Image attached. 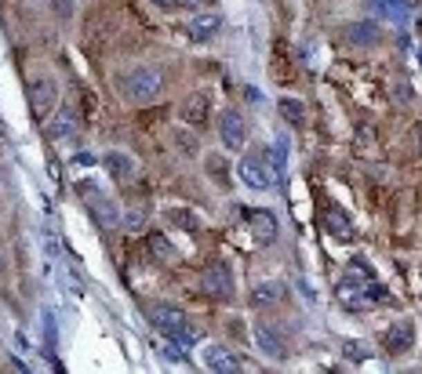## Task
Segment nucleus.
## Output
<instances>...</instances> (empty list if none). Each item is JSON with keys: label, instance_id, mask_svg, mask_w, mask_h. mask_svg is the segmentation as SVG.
<instances>
[{"label": "nucleus", "instance_id": "obj_7", "mask_svg": "<svg viewBox=\"0 0 422 374\" xmlns=\"http://www.w3.org/2000/svg\"><path fill=\"white\" fill-rule=\"evenodd\" d=\"M342 40L349 48H375L378 40H383V30L371 22V19H360V22H354V26H346L342 30Z\"/></svg>", "mask_w": 422, "mask_h": 374}, {"label": "nucleus", "instance_id": "obj_28", "mask_svg": "<svg viewBox=\"0 0 422 374\" xmlns=\"http://www.w3.org/2000/svg\"><path fill=\"white\" fill-rule=\"evenodd\" d=\"M172 222H175V225H186V229H196L193 214H186V211H172Z\"/></svg>", "mask_w": 422, "mask_h": 374}, {"label": "nucleus", "instance_id": "obj_12", "mask_svg": "<svg viewBox=\"0 0 422 374\" xmlns=\"http://www.w3.org/2000/svg\"><path fill=\"white\" fill-rule=\"evenodd\" d=\"M102 167L113 175L117 182H131L135 178V171H138V164H135V156H128V153H120V149H109L106 156H102Z\"/></svg>", "mask_w": 422, "mask_h": 374}, {"label": "nucleus", "instance_id": "obj_34", "mask_svg": "<svg viewBox=\"0 0 422 374\" xmlns=\"http://www.w3.org/2000/svg\"><path fill=\"white\" fill-rule=\"evenodd\" d=\"M0 272H4V251H0Z\"/></svg>", "mask_w": 422, "mask_h": 374}, {"label": "nucleus", "instance_id": "obj_32", "mask_svg": "<svg viewBox=\"0 0 422 374\" xmlns=\"http://www.w3.org/2000/svg\"><path fill=\"white\" fill-rule=\"evenodd\" d=\"M153 4H157V8H164V11H175V8H182L178 0H153Z\"/></svg>", "mask_w": 422, "mask_h": 374}, {"label": "nucleus", "instance_id": "obj_15", "mask_svg": "<svg viewBox=\"0 0 422 374\" xmlns=\"http://www.w3.org/2000/svg\"><path fill=\"white\" fill-rule=\"evenodd\" d=\"M149 320H153V327H157L160 335H172V330L186 327V312L175 309V306H157V309L149 312Z\"/></svg>", "mask_w": 422, "mask_h": 374}, {"label": "nucleus", "instance_id": "obj_14", "mask_svg": "<svg viewBox=\"0 0 422 374\" xmlns=\"http://www.w3.org/2000/svg\"><path fill=\"white\" fill-rule=\"evenodd\" d=\"M178 117L186 120V124H193V127L208 124V117H211V102H208V95H190L186 102L178 106Z\"/></svg>", "mask_w": 422, "mask_h": 374}, {"label": "nucleus", "instance_id": "obj_4", "mask_svg": "<svg viewBox=\"0 0 422 374\" xmlns=\"http://www.w3.org/2000/svg\"><path fill=\"white\" fill-rule=\"evenodd\" d=\"M55 106H59V84H55L51 77H33L30 80V109L37 120H44L55 113Z\"/></svg>", "mask_w": 422, "mask_h": 374}, {"label": "nucleus", "instance_id": "obj_27", "mask_svg": "<svg viewBox=\"0 0 422 374\" xmlns=\"http://www.w3.org/2000/svg\"><path fill=\"white\" fill-rule=\"evenodd\" d=\"M149 243L157 247V254H160V258H167V254H172V243H167L160 233H153V236H149Z\"/></svg>", "mask_w": 422, "mask_h": 374}, {"label": "nucleus", "instance_id": "obj_18", "mask_svg": "<svg viewBox=\"0 0 422 374\" xmlns=\"http://www.w3.org/2000/svg\"><path fill=\"white\" fill-rule=\"evenodd\" d=\"M255 338H259V349L270 356V359H284V345H280L277 330H270V327H255Z\"/></svg>", "mask_w": 422, "mask_h": 374}, {"label": "nucleus", "instance_id": "obj_24", "mask_svg": "<svg viewBox=\"0 0 422 374\" xmlns=\"http://www.w3.org/2000/svg\"><path fill=\"white\" fill-rule=\"evenodd\" d=\"M204 167H208V175H215V182H222V185L230 182V167H226V160H222V156H208Z\"/></svg>", "mask_w": 422, "mask_h": 374}, {"label": "nucleus", "instance_id": "obj_6", "mask_svg": "<svg viewBox=\"0 0 422 374\" xmlns=\"http://www.w3.org/2000/svg\"><path fill=\"white\" fill-rule=\"evenodd\" d=\"M412 345H415V324L401 320V324L386 327V335H383V349H386L389 356H401V353L412 349Z\"/></svg>", "mask_w": 422, "mask_h": 374}, {"label": "nucleus", "instance_id": "obj_31", "mask_svg": "<svg viewBox=\"0 0 422 374\" xmlns=\"http://www.w3.org/2000/svg\"><path fill=\"white\" fill-rule=\"evenodd\" d=\"M346 356H357V359H364V356H368V349H360V345H346Z\"/></svg>", "mask_w": 422, "mask_h": 374}, {"label": "nucleus", "instance_id": "obj_10", "mask_svg": "<svg viewBox=\"0 0 422 374\" xmlns=\"http://www.w3.org/2000/svg\"><path fill=\"white\" fill-rule=\"evenodd\" d=\"M237 175H241V182H248L251 189H266V185L273 182V171L266 167L259 156H244V160L237 164Z\"/></svg>", "mask_w": 422, "mask_h": 374}, {"label": "nucleus", "instance_id": "obj_20", "mask_svg": "<svg viewBox=\"0 0 422 374\" xmlns=\"http://www.w3.org/2000/svg\"><path fill=\"white\" fill-rule=\"evenodd\" d=\"M266 160L273 164V178H280V175H284V171H288V142L280 138L273 149H266Z\"/></svg>", "mask_w": 422, "mask_h": 374}, {"label": "nucleus", "instance_id": "obj_21", "mask_svg": "<svg viewBox=\"0 0 422 374\" xmlns=\"http://www.w3.org/2000/svg\"><path fill=\"white\" fill-rule=\"evenodd\" d=\"M371 8L383 11V15H389V19H397V22H407V4L404 0H371Z\"/></svg>", "mask_w": 422, "mask_h": 374}, {"label": "nucleus", "instance_id": "obj_9", "mask_svg": "<svg viewBox=\"0 0 422 374\" xmlns=\"http://www.w3.org/2000/svg\"><path fill=\"white\" fill-rule=\"evenodd\" d=\"M219 135H222V146H226V149H241L244 142H248V131H244L241 113H233V109L222 113V120H219Z\"/></svg>", "mask_w": 422, "mask_h": 374}, {"label": "nucleus", "instance_id": "obj_33", "mask_svg": "<svg viewBox=\"0 0 422 374\" xmlns=\"http://www.w3.org/2000/svg\"><path fill=\"white\" fill-rule=\"evenodd\" d=\"M178 4H182V8H204L208 0H178Z\"/></svg>", "mask_w": 422, "mask_h": 374}, {"label": "nucleus", "instance_id": "obj_3", "mask_svg": "<svg viewBox=\"0 0 422 374\" xmlns=\"http://www.w3.org/2000/svg\"><path fill=\"white\" fill-rule=\"evenodd\" d=\"M80 196H84V204H88L91 218L102 225V229H117V225L124 222L120 207H117L109 196H102V189H98V185H80Z\"/></svg>", "mask_w": 422, "mask_h": 374}, {"label": "nucleus", "instance_id": "obj_16", "mask_svg": "<svg viewBox=\"0 0 422 374\" xmlns=\"http://www.w3.org/2000/svg\"><path fill=\"white\" fill-rule=\"evenodd\" d=\"M248 225H251V233H255L259 243H273L277 240V218L270 211H248Z\"/></svg>", "mask_w": 422, "mask_h": 374}, {"label": "nucleus", "instance_id": "obj_22", "mask_svg": "<svg viewBox=\"0 0 422 374\" xmlns=\"http://www.w3.org/2000/svg\"><path fill=\"white\" fill-rule=\"evenodd\" d=\"M324 225L331 229L335 236H342V240L354 236V225H349V222H346V214H339V211H328V214H324Z\"/></svg>", "mask_w": 422, "mask_h": 374}, {"label": "nucleus", "instance_id": "obj_23", "mask_svg": "<svg viewBox=\"0 0 422 374\" xmlns=\"http://www.w3.org/2000/svg\"><path fill=\"white\" fill-rule=\"evenodd\" d=\"M273 69H277V80H295L291 77V66H288V59H284V44H273Z\"/></svg>", "mask_w": 422, "mask_h": 374}, {"label": "nucleus", "instance_id": "obj_17", "mask_svg": "<svg viewBox=\"0 0 422 374\" xmlns=\"http://www.w3.org/2000/svg\"><path fill=\"white\" fill-rule=\"evenodd\" d=\"M219 26H222L219 15H196V19H190V37L193 40H211L219 33Z\"/></svg>", "mask_w": 422, "mask_h": 374}, {"label": "nucleus", "instance_id": "obj_11", "mask_svg": "<svg viewBox=\"0 0 422 374\" xmlns=\"http://www.w3.org/2000/svg\"><path fill=\"white\" fill-rule=\"evenodd\" d=\"M204 291L211 298H230L233 294V272H230V265H222V262L211 265L204 272Z\"/></svg>", "mask_w": 422, "mask_h": 374}, {"label": "nucleus", "instance_id": "obj_5", "mask_svg": "<svg viewBox=\"0 0 422 374\" xmlns=\"http://www.w3.org/2000/svg\"><path fill=\"white\" fill-rule=\"evenodd\" d=\"M77 127H80V120H77L73 106H59V109L51 113V120H48V127H44V135H48L51 142H62V138H73V135H77Z\"/></svg>", "mask_w": 422, "mask_h": 374}, {"label": "nucleus", "instance_id": "obj_8", "mask_svg": "<svg viewBox=\"0 0 422 374\" xmlns=\"http://www.w3.org/2000/svg\"><path fill=\"white\" fill-rule=\"evenodd\" d=\"M204 364H208V371H215V374H241L244 371L241 356H233L230 349H222V345H208Z\"/></svg>", "mask_w": 422, "mask_h": 374}, {"label": "nucleus", "instance_id": "obj_13", "mask_svg": "<svg viewBox=\"0 0 422 374\" xmlns=\"http://www.w3.org/2000/svg\"><path fill=\"white\" fill-rule=\"evenodd\" d=\"M280 298H284V287H280V280H259L255 287H251V294H248L251 309H270V306H277Z\"/></svg>", "mask_w": 422, "mask_h": 374}, {"label": "nucleus", "instance_id": "obj_2", "mask_svg": "<svg viewBox=\"0 0 422 374\" xmlns=\"http://www.w3.org/2000/svg\"><path fill=\"white\" fill-rule=\"evenodd\" d=\"M160 73L157 69H149V66H143V69H135V73H128L120 80V95L128 98V102H153V98L160 95Z\"/></svg>", "mask_w": 422, "mask_h": 374}, {"label": "nucleus", "instance_id": "obj_26", "mask_svg": "<svg viewBox=\"0 0 422 374\" xmlns=\"http://www.w3.org/2000/svg\"><path fill=\"white\" fill-rule=\"evenodd\" d=\"M120 225L128 229V233H143V229H146V218H143V214H124Z\"/></svg>", "mask_w": 422, "mask_h": 374}, {"label": "nucleus", "instance_id": "obj_30", "mask_svg": "<svg viewBox=\"0 0 422 374\" xmlns=\"http://www.w3.org/2000/svg\"><path fill=\"white\" fill-rule=\"evenodd\" d=\"M55 11H59V15H69V11H73V0H55Z\"/></svg>", "mask_w": 422, "mask_h": 374}, {"label": "nucleus", "instance_id": "obj_25", "mask_svg": "<svg viewBox=\"0 0 422 374\" xmlns=\"http://www.w3.org/2000/svg\"><path fill=\"white\" fill-rule=\"evenodd\" d=\"M172 345H178V349H190V345H196V330H190V327H178V330H172V335H164Z\"/></svg>", "mask_w": 422, "mask_h": 374}, {"label": "nucleus", "instance_id": "obj_1", "mask_svg": "<svg viewBox=\"0 0 422 374\" xmlns=\"http://www.w3.org/2000/svg\"><path fill=\"white\" fill-rule=\"evenodd\" d=\"M335 294H339V301H342L346 309H354V312L371 309V306H378V301H386V298H389L383 283H375V280H357V277L339 280Z\"/></svg>", "mask_w": 422, "mask_h": 374}, {"label": "nucleus", "instance_id": "obj_29", "mask_svg": "<svg viewBox=\"0 0 422 374\" xmlns=\"http://www.w3.org/2000/svg\"><path fill=\"white\" fill-rule=\"evenodd\" d=\"M44 330H48V345H55V320H51V312H44Z\"/></svg>", "mask_w": 422, "mask_h": 374}, {"label": "nucleus", "instance_id": "obj_19", "mask_svg": "<svg viewBox=\"0 0 422 374\" xmlns=\"http://www.w3.org/2000/svg\"><path fill=\"white\" fill-rule=\"evenodd\" d=\"M280 117H284L291 127H302L306 124V106L299 98H280Z\"/></svg>", "mask_w": 422, "mask_h": 374}]
</instances>
